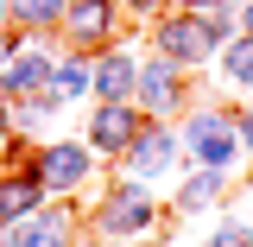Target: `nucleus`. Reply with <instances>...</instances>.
Segmentation results:
<instances>
[{
	"instance_id": "aec40b11",
	"label": "nucleus",
	"mask_w": 253,
	"mask_h": 247,
	"mask_svg": "<svg viewBox=\"0 0 253 247\" xmlns=\"http://www.w3.org/2000/svg\"><path fill=\"white\" fill-rule=\"evenodd\" d=\"M133 6H158V0H133Z\"/></svg>"
},
{
	"instance_id": "f257e3e1",
	"label": "nucleus",
	"mask_w": 253,
	"mask_h": 247,
	"mask_svg": "<svg viewBox=\"0 0 253 247\" xmlns=\"http://www.w3.org/2000/svg\"><path fill=\"white\" fill-rule=\"evenodd\" d=\"M215 45H221V19H171L165 26V57L171 63H196Z\"/></svg>"
},
{
	"instance_id": "9d476101",
	"label": "nucleus",
	"mask_w": 253,
	"mask_h": 247,
	"mask_svg": "<svg viewBox=\"0 0 253 247\" xmlns=\"http://www.w3.org/2000/svg\"><path fill=\"white\" fill-rule=\"evenodd\" d=\"M44 83H51V63L44 57H19L13 70H6V95H38Z\"/></svg>"
},
{
	"instance_id": "9b49d317",
	"label": "nucleus",
	"mask_w": 253,
	"mask_h": 247,
	"mask_svg": "<svg viewBox=\"0 0 253 247\" xmlns=\"http://www.w3.org/2000/svg\"><path fill=\"white\" fill-rule=\"evenodd\" d=\"M32 209H38V184H32V178H13V184H0V222L32 216Z\"/></svg>"
},
{
	"instance_id": "6e6552de",
	"label": "nucleus",
	"mask_w": 253,
	"mask_h": 247,
	"mask_svg": "<svg viewBox=\"0 0 253 247\" xmlns=\"http://www.w3.org/2000/svg\"><path fill=\"white\" fill-rule=\"evenodd\" d=\"M139 89H146V108H152V114H171V108H177V76H171V63H152V70L139 76Z\"/></svg>"
},
{
	"instance_id": "5701e85b",
	"label": "nucleus",
	"mask_w": 253,
	"mask_h": 247,
	"mask_svg": "<svg viewBox=\"0 0 253 247\" xmlns=\"http://www.w3.org/2000/svg\"><path fill=\"white\" fill-rule=\"evenodd\" d=\"M0 13H6V0H0Z\"/></svg>"
},
{
	"instance_id": "0eeeda50",
	"label": "nucleus",
	"mask_w": 253,
	"mask_h": 247,
	"mask_svg": "<svg viewBox=\"0 0 253 247\" xmlns=\"http://www.w3.org/2000/svg\"><path fill=\"white\" fill-rule=\"evenodd\" d=\"M139 83V70H133V57H108L101 70H95V95L101 101H126V89Z\"/></svg>"
},
{
	"instance_id": "6ab92c4d",
	"label": "nucleus",
	"mask_w": 253,
	"mask_h": 247,
	"mask_svg": "<svg viewBox=\"0 0 253 247\" xmlns=\"http://www.w3.org/2000/svg\"><path fill=\"white\" fill-rule=\"evenodd\" d=\"M196 6H234V0H196Z\"/></svg>"
},
{
	"instance_id": "1a4fd4ad",
	"label": "nucleus",
	"mask_w": 253,
	"mask_h": 247,
	"mask_svg": "<svg viewBox=\"0 0 253 247\" xmlns=\"http://www.w3.org/2000/svg\"><path fill=\"white\" fill-rule=\"evenodd\" d=\"M139 178H152V171H165L171 165V140L165 133H146V140H133V158H126Z\"/></svg>"
},
{
	"instance_id": "f03ea898",
	"label": "nucleus",
	"mask_w": 253,
	"mask_h": 247,
	"mask_svg": "<svg viewBox=\"0 0 253 247\" xmlns=\"http://www.w3.org/2000/svg\"><path fill=\"white\" fill-rule=\"evenodd\" d=\"M190 146H196V158H209V165H228L234 146H241V127L221 121V114H196L190 121Z\"/></svg>"
},
{
	"instance_id": "a211bd4d",
	"label": "nucleus",
	"mask_w": 253,
	"mask_h": 247,
	"mask_svg": "<svg viewBox=\"0 0 253 247\" xmlns=\"http://www.w3.org/2000/svg\"><path fill=\"white\" fill-rule=\"evenodd\" d=\"M234 127H241V140H247V146H253V114H241V121H234Z\"/></svg>"
},
{
	"instance_id": "412c9836",
	"label": "nucleus",
	"mask_w": 253,
	"mask_h": 247,
	"mask_svg": "<svg viewBox=\"0 0 253 247\" xmlns=\"http://www.w3.org/2000/svg\"><path fill=\"white\" fill-rule=\"evenodd\" d=\"M0 133H6V114H0Z\"/></svg>"
},
{
	"instance_id": "f3484780",
	"label": "nucleus",
	"mask_w": 253,
	"mask_h": 247,
	"mask_svg": "<svg viewBox=\"0 0 253 247\" xmlns=\"http://www.w3.org/2000/svg\"><path fill=\"white\" fill-rule=\"evenodd\" d=\"M209 247H253V235H247V228H241V222H228V228H221V235H215V241H209Z\"/></svg>"
},
{
	"instance_id": "ddd939ff",
	"label": "nucleus",
	"mask_w": 253,
	"mask_h": 247,
	"mask_svg": "<svg viewBox=\"0 0 253 247\" xmlns=\"http://www.w3.org/2000/svg\"><path fill=\"white\" fill-rule=\"evenodd\" d=\"M83 89H95V76L83 63H63L57 76H51V95H44V101H70V95H83Z\"/></svg>"
},
{
	"instance_id": "2eb2a0df",
	"label": "nucleus",
	"mask_w": 253,
	"mask_h": 247,
	"mask_svg": "<svg viewBox=\"0 0 253 247\" xmlns=\"http://www.w3.org/2000/svg\"><path fill=\"white\" fill-rule=\"evenodd\" d=\"M209 203H215V171H203V178L184 184V209H209Z\"/></svg>"
},
{
	"instance_id": "7ed1b4c3",
	"label": "nucleus",
	"mask_w": 253,
	"mask_h": 247,
	"mask_svg": "<svg viewBox=\"0 0 253 247\" xmlns=\"http://www.w3.org/2000/svg\"><path fill=\"white\" fill-rule=\"evenodd\" d=\"M101 222H108V235H139L146 222H152V197L133 184V190H114L108 197V209H101Z\"/></svg>"
},
{
	"instance_id": "4be33fe9",
	"label": "nucleus",
	"mask_w": 253,
	"mask_h": 247,
	"mask_svg": "<svg viewBox=\"0 0 253 247\" xmlns=\"http://www.w3.org/2000/svg\"><path fill=\"white\" fill-rule=\"evenodd\" d=\"M247 26H253V6H247Z\"/></svg>"
},
{
	"instance_id": "dca6fc26",
	"label": "nucleus",
	"mask_w": 253,
	"mask_h": 247,
	"mask_svg": "<svg viewBox=\"0 0 253 247\" xmlns=\"http://www.w3.org/2000/svg\"><path fill=\"white\" fill-rule=\"evenodd\" d=\"M13 13L32 19V26H44V19H57V13H63V0H13Z\"/></svg>"
},
{
	"instance_id": "20e7f679",
	"label": "nucleus",
	"mask_w": 253,
	"mask_h": 247,
	"mask_svg": "<svg viewBox=\"0 0 253 247\" xmlns=\"http://www.w3.org/2000/svg\"><path fill=\"white\" fill-rule=\"evenodd\" d=\"M89 140L101 146V152H126V146H133V108H126V101H101Z\"/></svg>"
},
{
	"instance_id": "39448f33",
	"label": "nucleus",
	"mask_w": 253,
	"mask_h": 247,
	"mask_svg": "<svg viewBox=\"0 0 253 247\" xmlns=\"http://www.w3.org/2000/svg\"><path fill=\"white\" fill-rule=\"evenodd\" d=\"M83 171H89V152H76V146H51L44 152V184L51 190H76Z\"/></svg>"
},
{
	"instance_id": "4468645a",
	"label": "nucleus",
	"mask_w": 253,
	"mask_h": 247,
	"mask_svg": "<svg viewBox=\"0 0 253 247\" xmlns=\"http://www.w3.org/2000/svg\"><path fill=\"white\" fill-rule=\"evenodd\" d=\"M228 76H234V83H247V89H253V32H247V38H234V45H228Z\"/></svg>"
},
{
	"instance_id": "f8f14e48",
	"label": "nucleus",
	"mask_w": 253,
	"mask_h": 247,
	"mask_svg": "<svg viewBox=\"0 0 253 247\" xmlns=\"http://www.w3.org/2000/svg\"><path fill=\"white\" fill-rule=\"evenodd\" d=\"M63 241H70V216H44L19 235V247H63Z\"/></svg>"
},
{
	"instance_id": "423d86ee",
	"label": "nucleus",
	"mask_w": 253,
	"mask_h": 247,
	"mask_svg": "<svg viewBox=\"0 0 253 247\" xmlns=\"http://www.w3.org/2000/svg\"><path fill=\"white\" fill-rule=\"evenodd\" d=\"M114 26V0H76L70 6V32L89 45V38H101V32Z\"/></svg>"
}]
</instances>
